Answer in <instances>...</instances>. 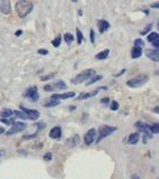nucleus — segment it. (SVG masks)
<instances>
[{"mask_svg": "<svg viewBox=\"0 0 159 179\" xmlns=\"http://www.w3.org/2000/svg\"><path fill=\"white\" fill-rule=\"evenodd\" d=\"M131 179H140V178H139L138 175H133V176L131 177Z\"/></svg>", "mask_w": 159, "mask_h": 179, "instance_id": "46", "label": "nucleus"}, {"mask_svg": "<svg viewBox=\"0 0 159 179\" xmlns=\"http://www.w3.org/2000/svg\"><path fill=\"white\" fill-rule=\"evenodd\" d=\"M146 56L148 57L149 59L154 61V62H158L159 61L158 49H148V51H147V53H146Z\"/></svg>", "mask_w": 159, "mask_h": 179, "instance_id": "13", "label": "nucleus"}, {"mask_svg": "<svg viewBox=\"0 0 159 179\" xmlns=\"http://www.w3.org/2000/svg\"><path fill=\"white\" fill-rule=\"evenodd\" d=\"M150 8H155V9H156V8H159V2H155L154 5H151Z\"/></svg>", "mask_w": 159, "mask_h": 179, "instance_id": "42", "label": "nucleus"}, {"mask_svg": "<svg viewBox=\"0 0 159 179\" xmlns=\"http://www.w3.org/2000/svg\"><path fill=\"white\" fill-rule=\"evenodd\" d=\"M62 137V128L61 126H54L49 132V138L52 139H60Z\"/></svg>", "mask_w": 159, "mask_h": 179, "instance_id": "14", "label": "nucleus"}, {"mask_svg": "<svg viewBox=\"0 0 159 179\" xmlns=\"http://www.w3.org/2000/svg\"><path fill=\"white\" fill-rule=\"evenodd\" d=\"M100 90H104V91H106L108 88L104 86V87H99V90H94V91L89 92V93H81V94L78 95L77 100H86V99H90V97H92V96H95V95L99 93Z\"/></svg>", "mask_w": 159, "mask_h": 179, "instance_id": "10", "label": "nucleus"}, {"mask_svg": "<svg viewBox=\"0 0 159 179\" xmlns=\"http://www.w3.org/2000/svg\"><path fill=\"white\" fill-rule=\"evenodd\" d=\"M141 55H142V48H140V47H135V46H133L132 49H131V58L137 59Z\"/></svg>", "mask_w": 159, "mask_h": 179, "instance_id": "16", "label": "nucleus"}, {"mask_svg": "<svg viewBox=\"0 0 159 179\" xmlns=\"http://www.w3.org/2000/svg\"><path fill=\"white\" fill-rule=\"evenodd\" d=\"M76 35H77V44L81 45V43L83 41V34L78 28H76Z\"/></svg>", "mask_w": 159, "mask_h": 179, "instance_id": "30", "label": "nucleus"}, {"mask_svg": "<svg viewBox=\"0 0 159 179\" xmlns=\"http://www.w3.org/2000/svg\"><path fill=\"white\" fill-rule=\"evenodd\" d=\"M55 75H56V73H49V74H47V75H43V76H41V81H49V80H53Z\"/></svg>", "mask_w": 159, "mask_h": 179, "instance_id": "28", "label": "nucleus"}, {"mask_svg": "<svg viewBox=\"0 0 159 179\" xmlns=\"http://www.w3.org/2000/svg\"><path fill=\"white\" fill-rule=\"evenodd\" d=\"M61 41H62V37H61V35L56 36L53 41H52V44H53V46L55 47V48L60 47V45H61Z\"/></svg>", "mask_w": 159, "mask_h": 179, "instance_id": "26", "label": "nucleus"}, {"mask_svg": "<svg viewBox=\"0 0 159 179\" xmlns=\"http://www.w3.org/2000/svg\"><path fill=\"white\" fill-rule=\"evenodd\" d=\"M21 34H22V32H21V30H17V32H16V34H15V35H16L17 37H19V36H20Z\"/></svg>", "mask_w": 159, "mask_h": 179, "instance_id": "44", "label": "nucleus"}, {"mask_svg": "<svg viewBox=\"0 0 159 179\" xmlns=\"http://www.w3.org/2000/svg\"><path fill=\"white\" fill-rule=\"evenodd\" d=\"M110 109H111L112 111H118V110H119V103H118L117 101H112Z\"/></svg>", "mask_w": 159, "mask_h": 179, "instance_id": "32", "label": "nucleus"}, {"mask_svg": "<svg viewBox=\"0 0 159 179\" xmlns=\"http://www.w3.org/2000/svg\"><path fill=\"white\" fill-rule=\"evenodd\" d=\"M0 11L3 15H9L11 12V2L9 0H0Z\"/></svg>", "mask_w": 159, "mask_h": 179, "instance_id": "9", "label": "nucleus"}, {"mask_svg": "<svg viewBox=\"0 0 159 179\" xmlns=\"http://www.w3.org/2000/svg\"><path fill=\"white\" fill-rule=\"evenodd\" d=\"M97 28H99V32L101 34H103L110 28V22L106 20V19H100L97 21Z\"/></svg>", "mask_w": 159, "mask_h": 179, "instance_id": "12", "label": "nucleus"}, {"mask_svg": "<svg viewBox=\"0 0 159 179\" xmlns=\"http://www.w3.org/2000/svg\"><path fill=\"white\" fill-rule=\"evenodd\" d=\"M20 110H21V112H24V113L27 116L28 120L35 121V120H37V119L39 118V112H38L37 110H29V109H26V107H24V106H20Z\"/></svg>", "mask_w": 159, "mask_h": 179, "instance_id": "8", "label": "nucleus"}, {"mask_svg": "<svg viewBox=\"0 0 159 179\" xmlns=\"http://www.w3.org/2000/svg\"><path fill=\"white\" fill-rule=\"evenodd\" d=\"M64 41H65L66 44H72V43L74 42V36L71 32H66L64 35Z\"/></svg>", "mask_w": 159, "mask_h": 179, "instance_id": "23", "label": "nucleus"}, {"mask_svg": "<svg viewBox=\"0 0 159 179\" xmlns=\"http://www.w3.org/2000/svg\"><path fill=\"white\" fill-rule=\"evenodd\" d=\"M3 131H5V130H3V128H0V134H1V133H3Z\"/></svg>", "mask_w": 159, "mask_h": 179, "instance_id": "47", "label": "nucleus"}, {"mask_svg": "<svg viewBox=\"0 0 159 179\" xmlns=\"http://www.w3.org/2000/svg\"><path fill=\"white\" fill-rule=\"evenodd\" d=\"M90 41H91L92 44H94V42H95V36H94V30L93 29L90 30Z\"/></svg>", "mask_w": 159, "mask_h": 179, "instance_id": "34", "label": "nucleus"}, {"mask_svg": "<svg viewBox=\"0 0 159 179\" xmlns=\"http://www.w3.org/2000/svg\"><path fill=\"white\" fill-rule=\"evenodd\" d=\"M53 87H54V90L55 88H61V90H65L66 88V84L64 83L62 80H60V81H56L55 83L53 84Z\"/></svg>", "mask_w": 159, "mask_h": 179, "instance_id": "22", "label": "nucleus"}, {"mask_svg": "<svg viewBox=\"0 0 159 179\" xmlns=\"http://www.w3.org/2000/svg\"><path fill=\"white\" fill-rule=\"evenodd\" d=\"M60 104V101L58 100H48V102L45 103V107H54V106L58 105Z\"/></svg>", "mask_w": 159, "mask_h": 179, "instance_id": "24", "label": "nucleus"}, {"mask_svg": "<svg viewBox=\"0 0 159 179\" xmlns=\"http://www.w3.org/2000/svg\"><path fill=\"white\" fill-rule=\"evenodd\" d=\"M14 116H15V118H18V119H21V120H28L27 116L21 111H14Z\"/></svg>", "mask_w": 159, "mask_h": 179, "instance_id": "25", "label": "nucleus"}, {"mask_svg": "<svg viewBox=\"0 0 159 179\" xmlns=\"http://www.w3.org/2000/svg\"><path fill=\"white\" fill-rule=\"evenodd\" d=\"M27 128V124L26 123H24V122H14L12 124H11V128L6 132V134L7 136H12V134H15V133H18V132H21V131H24L25 129Z\"/></svg>", "mask_w": 159, "mask_h": 179, "instance_id": "5", "label": "nucleus"}, {"mask_svg": "<svg viewBox=\"0 0 159 179\" xmlns=\"http://www.w3.org/2000/svg\"><path fill=\"white\" fill-rule=\"evenodd\" d=\"M96 136V130L95 129H90L84 136V143L86 146H91L93 142H94V139Z\"/></svg>", "mask_w": 159, "mask_h": 179, "instance_id": "7", "label": "nucleus"}, {"mask_svg": "<svg viewBox=\"0 0 159 179\" xmlns=\"http://www.w3.org/2000/svg\"><path fill=\"white\" fill-rule=\"evenodd\" d=\"M78 140H80V137L77 136V134H75V136H73L72 138H70L66 142V146L67 147H70V148H73V147H75L77 143H78Z\"/></svg>", "mask_w": 159, "mask_h": 179, "instance_id": "17", "label": "nucleus"}, {"mask_svg": "<svg viewBox=\"0 0 159 179\" xmlns=\"http://www.w3.org/2000/svg\"><path fill=\"white\" fill-rule=\"evenodd\" d=\"M147 81H148V76L146 74H142V75H139L137 77H133V78L129 80L127 82V85L132 87V88H135V87H139V86L143 85Z\"/></svg>", "mask_w": 159, "mask_h": 179, "instance_id": "4", "label": "nucleus"}, {"mask_svg": "<svg viewBox=\"0 0 159 179\" xmlns=\"http://www.w3.org/2000/svg\"><path fill=\"white\" fill-rule=\"evenodd\" d=\"M36 126H37V132L41 130V129H44L45 128V123H36Z\"/></svg>", "mask_w": 159, "mask_h": 179, "instance_id": "37", "label": "nucleus"}, {"mask_svg": "<svg viewBox=\"0 0 159 179\" xmlns=\"http://www.w3.org/2000/svg\"><path fill=\"white\" fill-rule=\"evenodd\" d=\"M0 157H1V152H0Z\"/></svg>", "mask_w": 159, "mask_h": 179, "instance_id": "48", "label": "nucleus"}, {"mask_svg": "<svg viewBox=\"0 0 159 179\" xmlns=\"http://www.w3.org/2000/svg\"><path fill=\"white\" fill-rule=\"evenodd\" d=\"M124 72H126V70H122V71H121V72H120V73H118V74H116V76H120V75H122V74H124Z\"/></svg>", "mask_w": 159, "mask_h": 179, "instance_id": "43", "label": "nucleus"}, {"mask_svg": "<svg viewBox=\"0 0 159 179\" xmlns=\"http://www.w3.org/2000/svg\"><path fill=\"white\" fill-rule=\"evenodd\" d=\"M54 87L52 84H48V85H45L44 86V91H46V92H51V91H53Z\"/></svg>", "mask_w": 159, "mask_h": 179, "instance_id": "36", "label": "nucleus"}, {"mask_svg": "<svg viewBox=\"0 0 159 179\" xmlns=\"http://www.w3.org/2000/svg\"><path fill=\"white\" fill-rule=\"evenodd\" d=\"M102 104L104 103V104H106V103H109L110 102V100H109V97H104V99H101V101H100Z\"/></svg>", "mask_w": 159, "mask_h": 179, "instance_id": "40", "label": "nucleus"}, {"mask_svg": "<svg viewBox=\"0 0 159 179\" xmlns=\"http://www.w3.org/2000/svg\"><path fill=\"white\" fill-rule=\"evenodd\" d=\"M24 96L28 97L29 101L32 102H37L39 100V94H38V90L36 86H32V87H29L26 90V92L24 93Z\"/></svg>", "mask_w": 159, "mask_h": 179, "instance_id": "6", "label": "nucleus"}, {"mask_svg": "<svg viewBox=\"0 0 159 179\" xmlns=\"http://www.w3.org/2000/svg\"><path fill=\"white\" fill-rule=\"evenodd\" d=\"M75 93L74 92H66V93H63V94H53L51 96V100H66V99H70V97H74Z\"/></svg>", "mask_w": 159, "mask_h": 179, "instance_id": "11", "label": "nucleus"}, {"mask_svg": "<svg viewBox=\"0 0 159 179\" xmlns=\"http://www.w3.org/2000/svg\"><path fill=\"white\" fill-rule=\"evenodd\" d=\"M151 28H152V24H149L147 25L142 30H140V35H147L150 30H151Z\"/></svg>", "mask_w": 159, "mask_h": 179, "instance_id": "29", "label": "nucleus"}, {"mask_svg": "<svg viewBox=\"0 0 159 179\" xmlns=\"http://www.w3.org/2000/svg\"><path fill=\"white\" fill-rule=\"evenodd\" d=\"M152 46H154L156 49H158V48H159V39L154 41V42H152Z\"/></svg>", "mask_w": 159, "mask_h": 179, "instance_id": "38", "label": "nucleus"}, {"mask_svg": "<svg viewBox=\"0 0 159 179\" xmlns=\"http://www.w3.org/2000/svg\"><path fill=\"white\" fill-rule=\"evenodd\" d=\"M0 116H2V119H8L11 116H14V111H11L10 109H3L0 112Z\"/></svg>", "mask_w": 159, "mask_h": 179, "instance_id": "20", "label": "nucleus"}, {"mask_svg": "<svg viewBox=\"0 0 159 179\" xmlns=\"http://www.w3.org/2000/svg\"><path fill=\"white\" fill-rule=\"evenodd\" d=\"M109 53H110V51H109V49H104V51H102V52H100V53L96 54L95 58L96 59H100V61H104L106 58H108Z\"/></svg>", "mask_w": 159, "mask_h": 179, "instance_id": "18", "label": "nucleus"}, {"mask_svg": "<svg viewBox=\"0 0 159 179\" xmlns=\"http://www.w3.org/2000/svg\"><path fill=\"white\" fill-rule=\"evenodd\" d=\"M101 80H102V75H94V76L91 77L90 81L86 82V85H92L96 83V82H99V81H101Z\"/></svg>", "mask_w": 159, "mask_h": 179, "instance_id": "21", "label": "nucleus"}, {"mask_svg": "<svg viewBox=\"0 0 159 179\" xmlns=\"http://www.w3.org/2000/svg\"><path fill=\"white\" fill-rule=\"evenodd\" d=\"M147 128H148V130L150 131V133L154 136V134H158L159 133V124L158 123H154L152 126H149L147 124Z\"/></svg>", "mask_w": 159, "mask_h": 179, "instance_id": "19", "label": "nucleus"}, {"mask_svg": "<svg viewBox=\"0 0 159 179\" xmlns=\"http://www.w3.org/2000/svg\"><path fill=\"white\" fill-rule=\"evenodd\" d=\"M94 75H95V71H94V70H92V68L85 70L82 73L77 74L75 77H73V78L71 80V83L75 85L84 83V82H86L87 80H90V78H91L92 76H94Z\"/></svg>", "mask_w": 159, "mask_h": 179, "instance_id": "2", "label": "nucleus"}, {"mask_svg": "<svg viewBox=\"0 0 159 179\" xmlns=\"http://www.w3.org/2000/svg\"><path fill=\"white\" fill-rule=\"evenodd\" d=\"M139 138H140V134H139L138 132L131 133V134L128 137V143H129V145H137L139 141Z\"/></svg>", "mask_w": 159, "mask_h": 179, "instance_id": "15", "label": "nucleus"}, {"mask_svg": "<svg viewBox=\"0 0 159 179\" xmlns=\"http://www.w3.org/2000/svg\"><path fill=\"white\" fill-rule=\"evenodd\" d=\"M35 137H37V132H36L35 134H32V136H25L24 139H32V138H35Z\"/></svg>", "mask_w": 159, "mask_h": 179, "instance_id": "41", "label": "nucleus"}, {"mask_svg": "<svg viewBox=\"0 0 159 179\" xmlns=\"http://www.w3.org/2000/svg\"><path fill=\"white\" fill-rule=\"evenodd\" d=\"M38 54H41V55H47L48 51L47 49H38Z\"/></svg>", "mask_w": 159, "mask_h": 179, "instance_id": "39", "label": "nucleus"}, {"mask_svg": "<svg viewBox=\"0 0 159 179\" xmlns=\"http://www.w3.org/2000/svg\"><path fill=\"white\" fill-rule=\"evenodd\" d=\"M154 112H155V113H159V107L158 106H156V107L154 109Z\"/></svg>", "mask_w": 159, "mask_h": 179, "instance_id": "45", "label": "nucleus"}, {"mask_svg": "<svg viewBox=\"0 0 159 179\" xmlns=\"http://www.w3.org/2000/svg\"><path fill=\"white\" fill-rule=\"evenodd\" d=\"M53 158V155L51 153V152H47V153H45V156H44V160L45 161H51Z\"/></svg>", "mask_w": 159, "mask_h": 179, "instance_id": "35", "label": "nucleus"}, {"mask_svg": "<svg viewBox=\"0 0 159 179\" xmlns=\"http://www.w3.org/2000/svg\"><path fill=\"white\" fill-rule=\"evenodd\" d=\"M15 8H16L17 15L20 18H25L32 11L34 5H32V1H28V0H18L16 2Z\"/></svg>", "mask_w": 159, "mask_h": 179, "instance_id": "1", "label": "nucleus"}, {"mask_svg": "<svg viewBox=\"0 0 159 179\" xmlns=\"http://www.w3.org/2000/svg\"><path fill=\"white\" fill-rule=\"evenodd\" d=\"M0 121H1L2 123H5V124H10V126L14 123V122H15V120H14V119H1Z\"/></svg>", "mask_w": 159, "mask_h": 179, "instance_id": "33", "label": "nucleus"}, {"mask_svg": "<svg viewBox=\"0 0 159 179\" xmlns=\"http://www.w3.org/2000/svg\"><path fill=\"white\" fill-rule=\"evenodd\" d=\"M133 45H135V47H140V48H142L145 44H143V41H142V39L137 38V39L133 42Z\"/></svg>", "mask_w": 159, "mask_h": 179, "instance_id": "31", "label": "nucleus"}, {"mask_svg": "<svg viewBox=\"0 0 159 179\" xmlns=\"http://www.w3.org/2000/svg\"><path fill=\"white\" fill-rule=\"evenodd\" d=\"M114 131H117V126H101L99 128V130H97V134H99V137L96 139V143H100L101 142V140L102 139H104V138L109 137L111 133H113Z\"/></svg>", "mask_w": 159, "mask_h": 179, "instance_id": "3", "label": "nucleus"}, {"mask_svg": "<svg viewBox=\"0 0 159 179\" xmlns=\"http://www.w3.org/2000/svg\"><path fill=\"white\" fill-rule=\"evenodd\" d=\"M147 39H148V42L152 43L154 41H156V39H159V35L157 32H151V34H149V36L147 37Z\"/></svg>", "mask_w": 159, "mask_h": 179, "instance_id": "27", "label": "nucleus"}]
</instances>
